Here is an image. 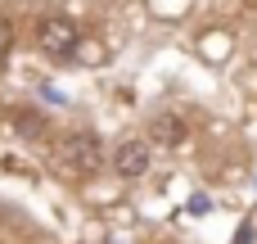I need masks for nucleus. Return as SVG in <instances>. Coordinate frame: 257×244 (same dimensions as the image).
Instances as JSON below:
<instances>
[{"label": "nucleus", "instance_id": "3", "mask_svg": "<svg viewBox=\"0 0 257 244\" xmlns=\"http://www.w3.org/2000/svg\"><path fill=\"white\" fill-rule=\"evenodd\" d=\"M113 168H117V177H126V181L145 177V172H149V145H145V140H122L117 154H113Z\"/></svg>", "mask_w": 257, "mask_h": 244}, {"label": "nucleus", "instance_id": "4", "mask_svg": "<svg viewBox=\"0 0 257 244\" xmlns=\"http://www.w3.org/2000/svg\"><path fill=\"white\" fill-rule=\"evenodd\" d=\"M154 140L158 145H181L185 140V127H181V118H172V113H163V118H154Z\"/></svg>", "mask_w": 257, "mask_h": 244}, {"label": "nucleus", "instance_id": "2", "mask_svg": "<svg viewBox=\"0 0 257 244\" xmlns=\"http://www.w3.org/2000/svg\"><path fill=\"white\" fill-rule=\"evenodd\" d=\"M36 41H41V50H50V54H68V50H77V27H72L68 18H45V23L36 27Z\"/></svg>", "mask_w": 257, "mask_h": 244}, {"label": "nucleus", "instance_id": "6", "mask_svg": "<svg viewBox=\"0 0 257 244\" xmlns=\"http://www.w3.org/2000/svg\"><path fill=\"white\" fill-rule=\"evenodd\" d=\"M9 50H14V27H9V23L0 18V63L9 59Z\"/></svg>", "mask_w": 257, "mask_h": 244}, {"label": "nucleus", "instance_id": "5", "mask_svg": "<svg viewBox=\"0 0 257 244\" xmlns=\"http://www.w3.org/2000/svg\"><path fill=\"white\" fill-rule=\"evenodd\" d=\"M14 131H18V136H27V140H32V136H41V113L18 109V113H14Z\"/></svg>", "mask_w": 257, "mask_h": 244}, {"label": "nucleus", "instance_id": "1", "mask_svg": "<svg viewBox=\"0 0 257 244\" xmlns=\"http://www.w3.org/2000/svg\"><path fill=\"white\" fill-rule=\"evenodd\" d=\"M59 158H63L72 172H95V168H99V140L86 136V131H77V136H68V140L59 145Z\"/></svg>", "mask_w": 257, "mask_h": 244}]
</instances>
